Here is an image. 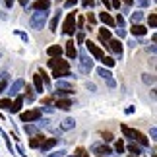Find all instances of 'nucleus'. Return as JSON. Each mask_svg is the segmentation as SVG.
I'll return each mask as SVG.
<instances>
[{
    "label": "nucleus",
    "mask_w": 157,
    "mask_h": 157,
    "mask_svg": "<svg viewBox=\"0 0 157 157\" xmlns=\"http://www.w3.org/2000/svg\"><path fill=\"white\" fill-rule=\"evenodd\" d=\"M49 66L52 68V76L56 78H72V72H70V64L66 62V60L58 58V56H52L49 60Z\"/></svg>",
    "instance_id": "nucleus-1"
},
{
    "label": "nucleus",
    "mask_w": 157,
    "mask_h": 157,
    "mask_svg": "<svg viewBox=\"0 0 157 157\" xmlns=\"http://www.w3.org/2000/svg\"><path fill=\"white\" fill-rule=\"evenodd\" d=\"M120 130H122V134H124L126 138H130L132 142H138L142 147H147V146H149V140L142 134L140 130H134V128H130V126H126V124L120 126Z\"/></svg>",
    "instance_id": "nucleus-2"
},
{
    "label": "nucleus",
    "mask_w": 157,
    "mask_h": 157,
    "mask_svg": "<svg viewBox=\"0 0 157 157\" xmlns=\"http://www.w3.org/2000/svg\"><path fill=\"white\" fill-rule=\"evenodd\" d=\"M47 20H49V10H33L31 17H29V25L33 29H43Z\"/></svg>",
    "instance_id": "nucleus-3"
},
{
    "label": "nucleus",
    "mask_w": 157,
    "mask_h": 157,
    "mask_svg": "<svg viewBox=\"0 0 157 157\" xmlns=\"http://www.w3.org/2000/svg\"><path fill=\"white\" fill-rule=\"evenodd\" d=\"M78 58H80V72L82 74H89V72L93 70V60L89 58V54L86 49H82L78 52Z\"/></svg>",
    "instance_id": "nucleus-4"
},
{
    "label": "nucleus",
    "mask_w": 157,
    "mask_h": 157,
    "mask_svg": "<svg viewBox=\"0 0 157 157\" xmlns=\"http://www.w3.org/2000/svg\"><path fill=\"white\" fill-rule=\"evenodd\" d=\"M74 27H76V14H68L66 20H64V23H62V33L68 35V37H72L74 31H76Z\"/></svg>",
    "instance_id": "nucleus-5"
},
{
    "label": "nucleus",
    "mask_w": 157,
    "mask_h": 157,
    "mask_svg": "<svg viewBox=\"0 0 157 157\" xmlns=\"http://www.w3.org/2000/svg\"><path fill=\"white\" fill-rule=\"evenodd\" d=\"M97 76L109 86V89H114V87H117V80L113 78L111 70H107V68H97Z\"/></svg>",
    "instance_id": "nucleus-6"
},
{
    "label": "nucleus",
    "mask_w": 157,
    "mask_h": 157,
    "mask_svg": "<svg viewBox=\"0 0 157 157\" xmlns=\"http://www.w3.org/2000/svg\"><path fill=\"white\" fill-rule=\"evenodd\" d=\"M39 118H41V109H31V111L20 114V120H21V122H37Z\"/></svg>",
    "instance_id": "nucleus-7"
},
{
    "label": "nucleus",
    "mask_w": 157,
    "mask_h": 157,
    "mask_svg": "<svg viewBox=\"0 0 157 157\" xmlns=\"http://www.w3.org/2000/svg\"><path fill=\"white\" fill-rule=\"evenodd\" d=\"M23 87H25V82H23L21 78H17V80L12 83V86L6 87V89H8L6 93H8V95H10V99H12V97H16V95H20V91H21Z\"/></svg>",
    "instance_id": "nucleus-8"
},
{
    "label": "nucleus",
    "mask_w": 157,
    "mask_h": 157,
    "mask_svg": "<svg viewBox=\"0 0 157 157\" xmlns=\"http://www.w3.org/2000/svg\"><path fill=\"white\" fill-rule=\"evenodd\" d=\"M86 51H87V52H91V54H93V56L97 58V60H101V58L105 56V52L101 51V49H99V47L95 45V43H91V41H87V43H86Z\"/></svg>",
    "instance_id": "nucleus-9"
},
{
    "label": "nucleus",
    "mask_w": 157,
    "mask_h": 157,
    "mask_svg": "<svg viewBox=\"0 0 157 157\" xmlns=\"http://www.w3.org/2000/svg\"><path fill=\"white\" fill-rule=\"evenodd\" d=\"M107 47H109V49H111L114 54L122 56V43H120V39H109V41H107Z\"/></svg>",
    "instance_id": "nucleus-10"
},
{
    "label": "nucleus",
    "mask_w": 157,
    "mask_h": 157,
    "mask_svg": "<svg viewBox=\"0 0 157 157\" xmlns=\"http://www.w3.org/2000/svg\"><path fill=\"white\" fill-rule=\"evenodd\" d=\"M56 144H58V138H45V140H43V144H41V151H43V153H47V151H49V149H52L54 146H56Z\"/></svg>",
    "instance_id": "nucleus-11"
},
{
    "label": "nucleus",
    "mask_w": 157,
    "mask_h": 157,
    "mask_svg": "<svg viewBox=\"0 0 157 157\" xmlns=\"http://www.w3.org/2000/svg\"><path fill=\"white\" fill-rule=\"evenodd\" d=\"M91 151H93V153H97V155L107 157V155H111V153H113V149L109 147V146H99V144H95V146H91Z\"/></svg>",
    "instance_id": "nucleus-12"
},
{
    "label": "nucleus",
    "mask_w": 157,
    "mask_h": 157,
    "mask_svg": "<svg viewBox=\"0 0 157 157\" xmlns=\"http://www.w3.org/2000/svg\"><path fill=\"white\" fill-rule=\"evenodd\" d=\"M54 107L60 109V111H68V109H72V101H70V99L56 97V103H54Z\"/></svg>",
    "instance_id": "nucleus-13"
},
{
    "label": "nucleus",
    "mask_w": 157,
    "mask_h": 157,
    "mask_svg": "<svg viewBox=\"0 0 157 157\" xmlns=\"http://www.w3.org/2000/svg\"><path fill=\"white\" fill-rule=\"evenodd\" d=\"M74 126H76V120L74 118H72V117H68V118H64L62 120V124H60V132H68V130H72V128H74Z\"/></svg>",
    "instance_id": "nucleus-14"
},
{
    "label": "nucleus",
    "mask_w": 157,
    "mask_h": 157,
    "mask_svg": "<svg viewBox=\"0 0 157 157\" xmlns=\"http://www.w3.org/2000/svg\"><path fill=\"white\" fill-rule=\"evenodd\" d=\"M132 35H134V37H144V35L147 33V29L142 25V23H134V25H132Z\"/></svg>",
    "instance_id": "nucleus-15"
},
{
    "label": "nucleus",
    "mask_w": 157,
    "mask_h": 157,
    "mask_svg": "<svg viewBox=\"0 0 157 157\" xmlns=\"http://www.w3.org/2000/svg\"><path fill=\"white\" fill-rule=\"evenodd\" d=\"M66 54H68V58H78V49H76V45H74V41H68L66 43Z\"/></svg>",
    "instance_id": "nucleus-16"
},
{
    "label": "nucleus",
    "mask_w": 157,
    "mask_h": 157,
    "mask_svg": "<svg viewBox=\"0 0 157 157\" xmlns=\"http://www.w3.org/2000/svg\"><path fill=\"white\" fill-rule=\"evenodd\" d=\"M21 107H23V97H21V95H16V97H14V103H12V107H10V111L12 113H20Z\"/></svg>",
    "instance_id": "nucleus-17"
},
{
    "label": "nucleus",
    "mask_w": 157,
    "mask_h": 157,
    "mask_svg": "<svg viewBox=\"0 0 157 157\" xmlns=\"http://www.w3.org/2000/svg\"><path fill=\"white\" fill-rule=\"evenodd\" d=\"M33 10H49L51 8V0H35L31 4Z\"/></svg>",
    "instance_id": "nucleus-18"
},
{
    "label": "nucleus",
    "mask_w": 157,
    "mask_h": 157,
    "mask_svg": "<svg viewBox=\"0 0 157 157\" xmlns=\"http://www.w3.org/2000/svg\"><path fill=\"white\" fill-rule=\"evenodd\" d=\"M23 132H25L27 136H35V134H39V126L33 124V122H25V126H23Z\"/></svg>",
    "instance_id": "nucleus-19"
},
{
    "label": "nucleus",
    "mask_w": 157,
    "mask_h": 157,
    "mask_svg": "<svg viewBox=\"0 0 157 157\" xmlns=\"http://www.w3.org/2000/svg\"><path fill=\"white\" fill-rule=\"evenodd\" d=\"M33 86H35V91L43 93L45 83H43V80H41V74H35V76H33Z\"/></svg>",
    "instance_id": "nucleus-20"
},
{
    "label": "nucleus",
    "mask_w": 157,
    "mask_h": 157,
    "mask_svg": "<svg viewBox=\"0 0 157 157\" xmlns=\"http://www.w3.org/2000/svg\"><path fill=\"white\" fill-rule=\"evenodd\" d=\"M99 20L103 21L105 25H109V27H114V25H117V23H114V20H113V17L107 14V12H103V14H99Z\"/></svg>",
    "instance_id": "nucleus-21"
},
{
    "label": "nucleus",
    "mask_w": 157,
    "mask_h": 157,
    "mask_svg": "<svg viewBox=\"0 0 157 157\" xmlns=\"http://www.w3.org/2000/svg\"><path fill=\"white\" fill-rule=\"evenodd\" d=\"M47 54L52 58V56H60L62 54V47H58V45H52V47H49L47 49Z\"/></svg>",
    "instance_id": "nucleus-22"
},
{
    "label": "nucleus",
    "mask_w": 157,
    "mask_h": 157,
    "mask_svg": "<svg viewBox=\"0 0 157 157\" xmlns=\"http://www.w3.org/2000/svg\"><path fill=\"white\" fill-rule=\"evenodd\" d=\"M43 140H45L43 134H35V136L31 138V142H29V146H31V147H39L41 144H43Z\"/></svg>",
    "instance_id": "nucleus-23"
},
{
    "label": "nucleus",
    "mask_w": 157,
    "mask_h": 157,
    "mask_svg": "<svg viewBox=\"0 0 157 157\" xmlns=\"http://www.w3.org/2000/svg\"><path fill=\"white\" fill-rule=\"evenodd\" d=\"M99 39L103 41V43L107 45V41L111 39V29H107V27H101L99 29Z\"/></svg>",
    "instance_id": "nucleus-24"
},
{
    "label": "nucleus",
    "mask_w": 157,
    "mask_h": 157,
    "mask_svg": "<svg viewBox=\"0 0 157 157\" xmlns=\"http://www.w3.org/2000/svg\"><path fill=\"white\" fill-rule=\"evenodd\" d=\"M58 21H60V12H56V14L52 16V20H51V23H49V29L54 33L56 31V27H58Z\"/></svg>",
    "instance_id": "nucleus-25"
},
{
    "label": "nucleus",
    "mask_w": 157,
    "mask_h": 157,
    "mask_svg": "<svg viewBox=\"0 0 157 157\" xmlns=\"http://www.w3.org/2000/svg\"><path fill=\"white\" fill-rule=\"evenodd\" d=\"M23 101H27V103H33V101H35V91H33V87L27 86V91H25V95H23Z\"/></svg>",
    "instance_id": "nucleus-26"
},
{
    "label": "nucleus",
    "mask_w": 157,
    "mask_h": 157,
    "mask_svg": "<svg viewBox=\"0 0 157 157\" xmlns=\"http://www.w3.org/2000/svg\"><path fill=\"white\" fill-rule=\"evenodd\" d=\"M128 151L134 155V157H138V155L142 153V146H136V142H132L130 146H128Z\"/></svg>",
    "instance_id": "nucleus-27"
},
{
    "label": "nucleus",
    "mask_w": 157,
    "mask_h": 157,
    "mask_svg": "<svg viewBox=\"0 0 157 157\" xmlns=\"http://www.w3.org/2000/svg\"><path fill=\"white\" fill-rule=\"evenodd\" d=\"M130 20H132V23H140V21L144 20V12H140V10H136L134 14H130Z\"/></svg>",
    "instance_id": "nucleus-28"
},
{
    "label": "nucleus",
    "mask_w": 157,
    "mask_h": 157,
    "mask_svg": "<svg viewBox=\"0 0 157 157\" xmlns=\"http://www.w3.org/2000/svg\"><path fill=\"white\" fill-rule=\"evenodd\" d=\"M56 89H72V86L68 82H64V78H58L56 80Z\"/></svg>",
    "instance_id": "nucleus-29"
},
{
    "label": "nucleus",
    "mask_w": 157,
    "mask_h": 157,
    "mask_svg": "<svg viewBox=\"0 0 157 157\" xmlns=\"http://www.w3.org/2000/svg\"><path fill=\"white\" fill-rule=\"evenodd\" d=\"M142 82L147 83V86H153V83H155V76H151V74H144V76H142Z\"/></svg>",
    "instance_id": "nucleus-30"
},
{
    "label": "nucleus",
    "mask_w": 157,
    "mask_h": 157,
    "mask_svg": "<svg viewBox=\"0 0 157 157\" xmlns=\"http://www.w3.org/2000/svg\"><path fill=\"white\" fill-rule=\"evenodd\" d=\"M74 89H56L54 91V97H64V95H72Z\"/></svg>",
    "instance_id": "nucleus-31"
},
{
    "label": "nucleus",
    "mask_w": 157,
    "mask_h": 157,
    "mask_svg": "<svg viewBox=\"0 0 157 157\" xmlns=\"http://www.w3.org/2000/svg\"><path fill=\"white\" fill-rule=\"evenodd\" d=\"M101 62H103V64L107 66V68H113V66H114V62H117V60H114L113 56H103V58H101Z\"/></svg>",
    "instance_id": "nucleus-32"
},
{
    "label": "nucleus",
    "mask_w": 157,
    "mask_h": 157,
    "mask_svg": "<svg viewBox=\"0 0 157 157\" xmlns=\"http://www.w3.org/2000/svg\"><path fill=\"white\" fill-rule=\"evenodd\" d=\"M147 21H149V27H151V29H155V27H157V14H155V12H151V14H149Z\"/></svg>",
    "instance_id": "nucleus-33"
},
{
    "label": "nucleus",
    "mask_w": 157,
    "mask_h": 157,
    "mask_svg": "<svg viewBox=\"0 0 157 157\" xmlns=\"http://www.w3.org/2000/svg\"><path fill=\"white\" fill-rule=\"evenodd\" d=\"M12 107V99H0V109L2 111H10Z\"/></svg>",
    "instance_id": "nucleus-34"
},
{
    "label": "nucleus",
    "mask_w": 157,
    "mask_h": 157,
    "mask_svg": "<svg viewBox=\"0 0 157 157\" xmlns=\"http://www.w3.org/2000/svg\"><path fill=\"white\" fill-rule=\"evenodd\" d=\"M6 87H8V80H6V74H2V78H0V93H4Z\"/></svg>",
    "instance_id": "nucleus-35"
},
{
    "label": "nucleus",
    "mask_w": 157,
    "mask_h": 157,
    "mask_svg": "<svg viewBox=\"0 0 157 157\" xmlns=\"http://www.w3.org/2000/svg\"><path fill=\"white\" fill-rule=\"evenodd\" d=\"M74 157H89V153H87L83 147H80V149H78V151L74 153Z\"/></svg>",
    "instance_id": "nucleus-36"
},
{
    "label": "nucleus",
    "mask_w": 157,
    "mask_h": 157,
    "mask_svg": "<svg viewBox=\"0 0 157 157\" xmlns=\"http://www.w3.org/2000/svg\"><path fill=\"white\" fill-rule=\"evenodd\" d=\"M114 23H118V27H124V25H126V20L118 14V16H117V20H114Z\"/></svg>",
    "instance_id": "nucleus-37"
},
{
    "label": "nucleus",
    "mask_w": 157,
    "mask_h": 157,
    "mask_svg": "<svg viewBox=\"0 0 157 157\" xmlns=\"http://www.w3.org/2000/svg\"><path fill=\"white\" fill-rule=\"evenodd\" d=\"M76 41H78V43H83V41H86V31H78Z\"/></svg>",
    "instance_id": "nucleus-38"
},
{
    "label": "nucleus",
    "mask_w": 157,
    "mask_h": 157,
    "mask_svg": "<svg viewBox=\"0 0 157 157\" xmlns=\"http://www.w3.org/2000/svg\"><path fill=\"white\" fill-rule=\"evenodd\" d=\"M66 155V149H58V151H54V153H51L49 157H64Z\"/></svg>",
    "instance_id": "nucleus-39"
},
{
    "label": "nucleus",
    "mask_w": 157,
    "mask_h": 157,
    "mask_svg": "<svg viewBox=\"0 0 157 157\" xmlns=\"http://www.w3.org/2000/svg\"><path fill=\"white\" fill-rule=\"evenodd\" d=\"M117 37H118V39H124V37H126L124 27H118V29H117Z\"/></svg>",
    "instance_id": "nucleus-40"
},
{
    "label": "nucleus",
    "mask_w": 157,
    "mask_h": 157,
    "mask_svg": "<svg viewBox=\"0 0 157 157\" xmlns=\"http://www.w3.org/2000/svg\"><path fill=\"white\" fill-rule=\"evenodd\" d=\"M16 35H20V37L23 39V43H29V37H27V35L25 33H23V31H17V29H16V31H14Z\"/></svg>",
    "instance_id": "nucleus-41"
},
{
    "label": "nucleus",
    "mask_w": 157,
    "mask_h": 157,
    "mask_svg": "<svg viewBox=\"0 0 157 157\" xmlns=\"http://www.w3.org/2000/svg\"><path fill=\"white\" fill-rule=\"evenodd\" d=\"M76 4H78V0H66V2H64V8H74Z\"/></svg>",
    "instance_id": "nucleus-42"
},
{
    "label": "nucleus",
    "mask_w": 157,
    "mask_h": 157,
    "mask_svg": "<svg viewBox=\"0 0 157 157\" xmlns=\"http://www.w3.org/2000/svg\"><path fill=\"white\" fill-rule=\"evenodd\" d=\"M114 147H117V151H118V153H122V151H124V144H122V140H118Z\"/></svg>",
    "instance_id": "nucleus-43"
},
{
    "label": "nucleus",
    "mask_w": 157,
    "mask_h": 157,
    "mask_svg": "<svg viewBox=\"0 0 157 157\" xmlns=\"http://www.w3.org/2000/svg\"><path fill=\"white\" fill-rule=\"evenodd\" d=\"M87 21H89V25H93V23L97 21V17H95L93 14H87Z\"/></svg>",
    "instance_id": "nucleus-44"
},
{
    "label": "nucleus",
    "mask_w": 157,
    "mask_h": 157,
    "mask_svg": "<svg viewBox=\"0 0 157 157\" xmlns=\"http://www.w3.org/2000/svg\"><path fill=\"white\" fill-rule=\"evenodd\" d=\"M111 8L118 10V8H120V0H111Z\"/></svg>",
    "instance_id": "nucleus-45"
},
{
    "label": "nucleus",
    "mask_w": 157,
    "mask_h": 157,
    "mask_svg": "<svg viewBox=\"0 0 157 157\" xmlns=\"http://www.w3.org/2000/svg\"><path fill=\"white\" fill-rule=\"evenodd\" d=\"M149 134H151V140H157V128L155 126H151V132H149Z\"/></svg>",
    "instance_id": "nucleus-46"
},
{
    "label": "nucleus",
    "mask_w": 157,
    "mask_h": 157,
    "mask_svg": "<svg viewBox=\"0 0 157 157\" xmlns=\"http://www.w3.org/2000/svg\"><path fill=\"white\" fill-rule=\"evenodd\" d=\"M82 4L86 6V8H87V6H89V8H91V6H93L95 2H93V0H82Z\"/></svg>",
    "instance_id": "nucleus-47"
},
{
    "label": "nucleus",
    "mask_w": 157,
    "mask_h": 157,
    "mask_svg": "<svg viewBox=\"0 0 157 157\" xmlns=\"http://www.w3.org/2000/svg\"><path fill=\"white\" fill-rule=\"evenodd\" d=\"M103 140H107V142H111V140H113V136L109 134V132H105V134H103Z\"/></svg>",
    "instance_id": "nucleus-48"
},
{
    "label": "nucleus",
    "mask_w": 157,
    "mask_h": 157,
    "mask_svg": "<svg viewBox=\"0 0 157 157\" xmlns=\"http://www.w3.org/2000/svg\"><path fill=\"white\" fill-rule=\"evenodd\" d=\"M16 0H4V4H6V8H12V4H14Z\"/></svg>",
    "instance_id": "nucleus-49"
},
{
    "label": "nucleus",
    "mask_w": 157,
    "mask_h": 157,
    "mask_svg": "<svg viewBox=\"0 0 157 157\" xmlns=\"http://www.w3.org/2000/svg\"><path fill=\"white\" fill-rule=\"evenodd\" d=\"M87 89H91V91H95V89H97V87H95V83H91V82H87Z\"/></svg>",
    "instance_id": "nucleus-50"
},
{
    "label": "nucleus",
    "mask_w": 157,
    "mask_h": 157,
    "mask_svg": "<svg viewBox=\"0 0 157 157\" xmlns=\"http://www.w3.org/2000/svg\"><path fill=\"white\" fill-rule=\"evenodd\" d=\"M17 151H20L21 155H23V153H25V149H23V146H21V144H17Z\"/></svg>",
    "instance_id": "nucleus-51"
},
{
    "label": "nucleus",
    "mask_w": 157,
    "mask_h": 157,
    "mask_svg": "<svg viewBox=\"0 0 157 157\" xmlns=\"http://www.w3.org/2000/svg\"><path fill=\"white\" fill-rule=\"evenodd\" d=\"M138 4H140V6H147L149 2H147V0H138Z\"/></svg>",
    "instance_id": "nucleus-52"
},
{
    "label": "nucleus",
    "mask_w": 157,
    "mask_h": 157,
    "mask_svg": "<svg viewBox=\"0 0 157 157\" xmlns=\"http://www.w3.org/2000/svg\"><path fill=\"white\" fill-rule=\"evenodd\" d=\"M103 4H105V8H111V0H103Z\"/></svg>",
    "instance_id": "nucleus-53"
},
{
    "label": "nucleus",
    "mask_w": 157,
    "mask_h": 157,
    "mask_svg": "<svg viewBox=\"0 0 157 157\" xmlns=\"http://www.w3.org/2000/svg\"><path fill=\"white\" fill-rule=\"evenodd\" d=\"M20 4H21V6H27V4H29V0H20Z\"/></svg>",
    "instance_id": "nucleus-54"
},
{
    "label": "nucleus",
    "mask_w": 157,
    "mask_h": 157,
    "mask_svg": "<svg viewBox=\"0 0 157 157\" xmlns=\"http://www.w3.org/2000/svg\"><path fill=\"white\" fill-rule=\"evenodd\" d=\"M122 2H126V4H132V0H122Z\"/></svg>",
    "instance_id": "nucleus-55"
},
{
    "label": "nucleus",
    "mask_w": 157,
    "mask_h": 157,
    "mask_svg": "<svg viewBox=\"0 0 157 157\" xmlns=\"http://www.w3.org/2000/svg\"><path fill=\"white\" fill-rule=\"evenodd\" d=\"M0 78H2V74H0Z\"/></svg>",
    "instance_id": "nucleus-56"
},
{
    "label": "nucleus",
    "mask_w": 157,
    "mask_h": 157,
    "mask_svg": "<svg viewBox=\"0 0 157 157\" xmlns=\"http://www.w3.org/2000/svg\"><path fill=\"white\" fill-rule=\"evenodd\" d=\"M99 157H103V155H99Z\"/></svg>",
    "instance_id": "nucleus-57"
},
{
    "label": "nucleus",
    "mask_w": 157,
    "mask_h": 157,
    "mask_svg": "<svg viewBox=\"0 0 157 157\" xmlns=\"http://www.w3.org/2000/svg\"><path fill=\"white\" fill-rule=\"evenodd\" d=\"M64 157H66V155H64Z\"/></svg>",
    "instance_id": "nucleus-58"
}]
</instances>
